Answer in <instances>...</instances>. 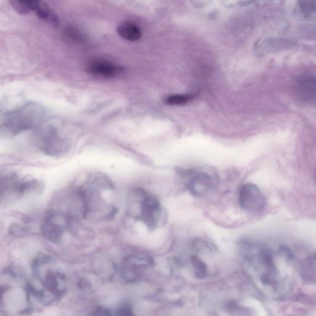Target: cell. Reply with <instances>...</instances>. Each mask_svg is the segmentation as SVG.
<instances>
[{"instance_id": "20", "label": "cell", "mask_w": 316, "mask_h": 316, "mask_svg": "<svg viewBox=\"0 0 316 316\" xmlns=\"http://www.w3.org/2000/svg\"><path fill=\"white\" fill-rule=\"evenodd\" d=\"M5 290H6V289H5L4 287H0V300H1V299L3 295H4Z\"/></svg>"}, {"instance_id": "9", "label": "cell", "mask_w": 316, "mask_h": 316, "mask_svg": "<svg viewBox=\"0 0 316 316\" xmlns=\"http://www.w3.org/2000/svg\"><path fill=\"white\" fill-rule=\"evenodd\" d=\"M86 71L93 76L112 79L120 76L124 71L123 67L105 59H94L86 66Z\"/></svg>"}, {"instance_id": "1", "label": "cell", "mask_w": 316, "mask_h": 316, "mask_svg": "<svg viewBox=\"0 0 316 316\" xmlns=\"http://www.w3.org/2000/svg\"><path fill=\"white\" fill-rule=\"evenodd\" d=\"M239 248L245 268L264 292L273 297L290 292L293 285L291 267L295 261L290 247L281 245L274 250L264 243L243 240Z\"/></svg>"}, {"instance_id": "11", "label": "cell", "mask_w": 316, "mask_h": 316, "mask_svg": "<svg viewBox=\"0 0 316 316\" xmlns=\"http://www.w3.org/2000/svg\"><path fill=\"white\" fill-rule=\"evenodd\" d=\"M299 275L304 282L314 284L315 283V255L309 254L302 259L299 264Z\"/></svg>"}, {"instance_id": "10", "label": "cell", "mask_w": 316, "mask_h": 316, "mask_svg": "<svg viewBox=\"0 0 316 316\" xmlns=\"http://www.w3.org/2000/svg\"><path fill=\"white\" fill-rule=\"evenodd\" d=\"M296 93L302 100L310 104L315 102V77L312 74L299 75L295 81Z\"/></svg>"}, {"instance_id": "17", "label": "cell", "mask_w": 316, "mask_h": 316, "mask_svg": "<svg viewBox=\"0 0 316 316\" xmlns=\"http://www.w3.org/2000/svg\"><path fill=\"white\" fill-rule=\"evenodd\" d=\"M116 314L123 316L133 315V310H132V307L130 305L128 304H124L116 310Z\"/></svg>"}, {"instance_id": "15", "label": "cell", "mask_w": 316, "mask_h": 316, "mask_svg": "<svg viewBox=\"0 0 316 316\" xmlns=\"http://www.w3.org/2000/svg\"><path fill=\"white\" fill-rule=\"evenodd\" d=\"M193 95L190 94H172L166 97L165 100L167 104L170 106H179L188 103L192 100Z\"/></svg>"}, {"instance_id": "3", "label": "cell", "mask_w": 316, "mask_h": 316, "mask_svg": "<svg viewBox=\"0 0 316 316\" xmlns=\"http://www.w3.org/2000/svg\"><path fill=\"white\" fill-rule=\"evenodd\" d=\"M47 112L42 105L31 101L5 115L0 128L5 134L16 136L39 127L44 122Z\"/></svg>"}, {"instance_id": "12", "label": "cell", "mask_w": 316, "mask_h": 316, "mask_svg": "<svg viewBox=\"0 0 316 316\" xmlns=\"http://www.w3.org/2000/svg\"><path fill=\"white\" fill-rule=\"evenodd\" d=\"M117 32L119 36L130 42H136L141 39L142 32L136 24L132 22L125 21L118 26Z\"/></svg>"}, {"instance_id": "5", "label": "cell", "mask_w": 316, "mask_h": 316, "mask_svg": "<svg viewBox=\"0 0 316 316\" xmlns=\"http://www.w3.org/2000/svg\"><path fill=\"white\" fill-rule=\"evenodd\" d=\"M69 146L68 140L53 127L46 129L40 137V150L48 156L63 155L68 151Z\"/></svg>"}, {"instance_id": "8", "label": "cell", "mask_w": 316, "mask_h": 316, "mask_svg": "<svg viewBox=\"0 0 316 316\" xmlns=\"http://www.w3.org/2000/svg\"><path fill=\"white\" fill-rule=\"evenodd\" d=\"M69 218L61 214H53L48 218L42 227L43 236L53 244L61 241L65 230L68 227Z\"/></svg>"}, {"instance_id": "19", "label": "cell", "mask_w": 316, "mask_h": 316, "mask_svg": "<svg viewBox=\"0 0 316 316\" xmlns=\"http://www.w3.org/2000/svg\"><path fill=\"white\" fill-rule=\"evenodd\" d=\"M93 314L99 315H111L113 314L112 310L107 308V307L99 306L97 307L95 310H94Z\"/></svg>"}, {"instance_id": "13", "label": "cell", "mask_w": 316, "mask_h": 316, "mask_svg": "<svg viewBox=\"0 0 316 316\" xmlns=\"http://www.w3.org/2000/svg\"><path fill=\"white\" fill-rule=\"evenodd\" d=\"M191 263L192 265L194 277L197 279L203 280L209 276L208 265L198 255L194 253L191 256Z\"/></svg>"}, {"instance_id": "14", "label": "cell", "mask_w": 316, "mask_h": 316, "mask_svg": "<svg viewBox=\"0 0 316 316\" xmlns=\"http://www.w3.org/2000/svg\"><path fill=\"white\" fill-rule=\"evenodd\" d=\"M18 179L15 174H8L0 175V197L8 190H14Z\"/></svg>"}, {"instance_id": "2", "label": "cell", "mask_w": 316, "mask_h": 316, "mask_svg": "<svg viewBox=\"0 0 316 316\" xmlns=\"http://www.w3.org/2000/svg\"><path fill=\"white\" fill-rule=\"evenodd\" d=\"M128 213L131 218L144 223L150 232L163 228L168 219L159 199L141 188L135 189L130 194Z\"/></svg>"}, {"instance_id": "18", "label": "cell", "mask_w": 316, "mask_h": 316, "mask_svg": "<svg viewBox=\"0 0 316 316\" xmlns=\"http://www.w3.org/2000/svg\"><path fill=\"white\" fill-rule=\"evenodd\" d=\"M67 34L72 39L76 40V41L82 42L83 40H84L82 34L78 32L76 29L72 28L67 29Z\"/></svg>"}, {"instance_id": "7", "label": "cell", "mask_w": 316, "mask_h": 316, "mask_svg": "<svg viewBox=\"0 0 316 316\" xmlns=\"http://www.w3.org/2000/svg\"><path fill=\"white\" fill-rule=\"evenodd\" d=\"M154 260L150 256L132 255L126 258L121 271V276L127 283L136 282L139 277L140 270L154 265Z\"/></svg>"}, {"instance_id": "16", "label": "cell", "mask_w": 316, "mask_h": 316, "mask_svg": "<svg viewBox=\"0 0 316 316\" xmlns=\"http://www.w3.org/2000/svg\"><path fill=\"white\" fill-rule=\"evenodd\" d=\"M299 7L303 14L308 15L315 12V0H299Z\"/></svg>"}, {"instance_id": "4", "label": "cell", "mask_w": 316, "mask_h": 316, "mask_svg": "<svg viewBox=\"0 0 316 316\" xmlns=\"http://www.w3.org/2000/svg\"><path fill=\"white\" fill-rule=\"evenodd\" d=\"M186 187L191 195L201 197L214 190L220 183L218 173L213 167L204 166L186 172Z\"/></svg>"}, {"instance_id": "6", "label": "cell", "mask_w": 316, "mask_h": 316, "mask_svg": "<svg viewBox=\"0 0 316 316\" xmlns=\"http://www.w3.org/2000/svg\"><path fill=\"white\" fill-rule=\"evenodd\" d=\"M239 202L243 210L251 214L262 212L266 206V199L257 185L248 183L242 186L239 194Z\"/></svg>"}]
</instances>
